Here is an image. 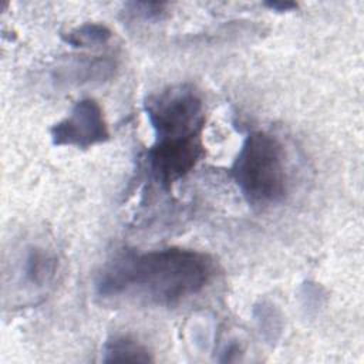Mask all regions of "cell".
<instances>
[{"label": "cell", "instance_id": "cell-1", "mask_svg": "<svg viewBox=\"0 0 364 364\" xmlns=\"http://www.w3.org/2000/svg\"><path fill=\"white\" fill-rule=\"evenodd\" d=\"M212 274L213 262L196 250L127 249L105 263L95 290L104 299L134 297L151 304L171 306L202 291Z\"/></svg>", "mask_w": 364, "mask_h": 364}, {"label": "cell", "instance_id": "cell-2", "mask_svg": "<svg viewBox=\"0 0 364 364\" xmlns=\"http://www.w3.org/2000/svg\"><path fill=\"white\" fill-rule=\"evenodd\" d=\"M230 176L252 206L282 202L287 192V172L280 141L264 131L247 134L232 164Z\"/></svg>", "mask_w": 364, "mask_h": 364}, {"label": "cell", "instance_id": "cell-3", "mask_svg": "<svg viewBox=\"0 0 364 364\" xmlns=\"http://www.w3.org/2000/svg\"><path fill=\"white\" fill-rule=\"evenodd\" d=\"M145 112L154 128L155 139H176L202 134L203 104L186 85H176L146 98Z\"/></svg>", "mask_w": 364, "mask_h": 364}, {"label": "cell", "instance_id": "cell-4", "mask_svg": "<svg viewBox=\"0 0 364 364\" xmlns=\"http://www.w3.org/2000/svg\"><path fill=\"white\" fill-rule=\"evenodd\" d=\"M202 156L203 145L200 135L176 139H155L148 151V165L152 176L162 189L169 191L175 182L195 168Z\"/></svg>", "mask_w": 364, "mask_h": 364}, {"label": "cell", "instance_id": "cell-5", "mask_svg": "<svg viewBox=\"0 0 364 364\" xmlns=\"http://www.w3.org/2000/svg\"><path fill=\"white\" fill-rule=\"evenodd\" d=\"M54 145L87 149L108 141L109 131L100 104L92 98L80 100L70 114L50 128Z\"/></svg>", "mask_w": 364, "mask_h": 364}, {"label": "cell", "instance_id": "cell-6", "mask_svg": "<svg viewBox=\"0 0 364 364\" xmlns=\"http://www.w3.org/2000/svg\"><path fill=\"white\" fill-rule=\"evenodd\" d=\"M115 63L107 57L78 55L68 58L54 68L53 78L57 84L82 85L95 81H105L112 75Z\"/></svg>", "mask_w": 364, "mask_h": 364}, {"label": "cell", "instance_id": "cell-7", "mask_svg": "<svg viewBox=\"0 0 364 364\" xmlns=\"http://www.w3.org/2000/svg\"><path fill=\"white\" fill-rule=\"evenodd\" d=\"M20 273L21 282L26 287H33L38 290L47 286L54 277L55 259L46 249L33 246L28 250H26Z\"/></svg>", "mask_w": 364, "mask_h": 364}, {"label": "cell", "instance_id": "cell-8", "mask_svg": "<svg viewBox=\"0 0 364 364\" xmlns=\"http://www.w3.org/2000/svg\"><path fill=\"white\" fill-rule=\"evenodd\" d=\"M102 361H132V363H148L152 357L145 346L135 341L128 336H115L109 338L102 350Z\"/></svg>", "mask_w": 364, "mask_h": 364}, {"label": "cell", "instance_id": "cell-9", "mask_svg": "<svg viewBox=\"0 0 364 364\" xmlns=\"http://www.w3.org/2000/svg\"><path fill=\"white\" fill-rule=\"evenodd\" d=\"M111 36H112L111 30L107 26L98 24V23H85L70 30L65 34H61L63 40L67 44L77 48L95 47V46L105 44L111 38Z\"/></svg>", "mask_w": 364, "mask_h": 364}, {"label": "cell", "instance_id": "cell-10", "mask_svg": "<svg viewBox=\"0 0 364 364\" xmlns=\"http://www.w3.org/2000/svg\"><path fill=\"white\" fill-rule=\"evenodd\" d=\"M131 7L129 11H132L135 16H139L145 20H154V18H161V16L165 13V7L168 6L166 3H146V1H136V3H129Z\"/></svg>", "mask_w": 364, "mask_h": 364}, {"label": "cell", "instance_id": "cell-11", "mask_svg": "<svg viewBox=\"0 0 364 364\" xmlns=\"http://www.w3.org/2000/svg\"><path fill=\"white\" fill-rule=\"evenodd\" d=\"M264 6L274 11H290L297 9V4L291 1H269V3H264Z\"/></svg>", "mask_w": 364, "mask_h": 364}]
</instances>
